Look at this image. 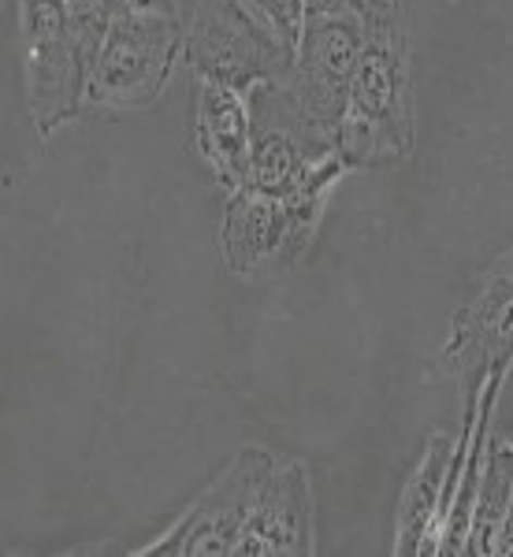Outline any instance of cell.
Listing matches in <instances>:
<instances>
[{
	"label": "cell",
	"instance_id": "obj_15",
	"mask_svg": "<svg viewBox=\"0 0 513 557\" xmlns=\"http://www.w3.org/2000/svg\"><path fill=\"white\" fill-rule=\"evenodd\" d=\"M127 12L164 15V20H183V15H179V0H127Z\"/></svg>",
	"mask_w": 513,
	"mask_h": 557
},
{
	"label": "cell",
	"instance_id": "obj_11",
	"mask_svg": "<svg viewBox=\"0 0 513 557\" xmlns=\"http://www.w3.org/2000/svg\"><path fill=\"white\" fill-rule=\"evenodd\" d=\"M454 438L431 435L417 469L402 487L394 517V554L399 557H439L447 528V469Z\"/></svg>",
	"mask_w": 513,
	"mask_h": 557
},
{
	"label": "cell",
	"instance_id": "obj_1",
	"mask_svg": "<svg viewBox=\"0 0 513 557\" xmlns=\"http://www.w3.org/2000/svg\"><path fill=\"white\" fill-rule=\"evenodd\" d=\"M417 108L406 23L368 30L365 52L350 83L346 108L335 127V157L346 172H387L413 157Z\"/></svg>",
	"mask_w": 513,
	"mask_h": 557
},
{
	"label": "cell",
	"instance_id": "obj_9",
	"mask_svg": "<svg viewBox=\"0 0 513 557\" xmlns=\"http://www.w3.org/2000/svg\"><path fill=\"white\" fill-rule=\"evenodd\" d=\"M317 550V509L309 469L279 457L249 513L235 557H309Z\"/></svg>",
	"mask_w": 513,
	"mask_h": 557
},
{
	"label": "cell",
	"instance_id": "obj_16",
	"mask_svg": "<svg viewBox=\"0 0 513 557\" xmlns=\"http://www.w3.org/2000/svg\"><path fill=\"white\" fill-rule=\"evenodd\" d=\"M305 15H357V0H305Z\"/></svg>",
	"mask_w": 513,
	"mask_h": 557
},
{
	"label": "cell",
	"instance_id": "obj_3",
	"mask_svg": "<svg viewBox=\"0 0 513 557\" xmlns=\"http://www.w3.org/2000/svg\"><path fill=\"white\" fill-rule=\"evenodd\" d=\"M183 60L197 78L249 94L257 86L291 83L298 45L279 30L257 0H197Z\"/></svg>",
	"mask_w": 513,
	"mask_h": 557
},
{
	"label": "cell",
	"instance_id": "obj_4",
	"mask_svg": "<svg viewBox=\"0 0 513 557\" xmlns=\"http://www.w3.org/2000/svg\"><path fill=\"white\" fill-rule=\"evenodd\" d=\"M186 49L183 20L120 12L94 57L83 97V120L146 112L168 94Z\"/></svg>",
	"mask_w": 513,
	"mask_h": 557
},
{
	"label": "cell",
	"instance_id": "obj_7",
	"mask_svg": "<svg viewBox=\"0 0 513 557\" xmlns=\"http://www.w3.org/2000/svg\"><path fill=\"white\" fill-rule=\"evenodd\" d=\"M443 364L465 398H480L488 375H506L513 364V246L502 249L480 286L450 320Z\"/></svg>",
	"mask_w": 513,
	"mask_h": 557
},
{
	"label": "cell",
	"instance_id": "obj_12",
	"mask_svg": "<svg viewBox=\"0 0 513 557\" xmlns=\"http://www.w3.org/2000/svg\"><path fill=\"white\" fill-rule=\"evenodd\" d=\"M510 498H513V443H491L488 438L480 498H476V513L469 528V557H494V539L502 532Z\"/></svg>",
	"mask_w": 513,
	"mask_h": 557
},
{
	"label": "cell",
	"instance_id": "obj_13",
	"mask_svg": "<svg viewBox=\"0 0 513 557\" xmlns=\"http://www.w3.org/2000/svg\"><path fill=\"white\" fill-rule=\"evenodd\" d=\"M268 15L279 23V30L286 34L294 45L302 38V26H305V0H257Z\"/></svg>",
	"mask_w": 513,
	"mask_h": 557
},
{
	"label": "cell",
	"instance_id": "obj_14",
	"mask_svg": "<svg viewBox=\"0 0 513 557\" xmlns=\"http://www.w3.org/2000/svg\"><path fill=\"white\" fill-rule=\"evenodd\" d=\"M357 20L365 23V30L402 26V0H357Z\"/></svg>",
	"mask_w": 513,
	"mask_h": 557
},
{
	"label": "cell",
	"instance_id": "obj_8",
	"mask_svg": "<svg viewBox=\"0 0 513 557\" xmlns=\"http://www.w3.org/2000/svg\"><path fill=\"white\" fill-rule=\"evenodd\" d=\"M365 41L368 30L357 15H305L291 94L328 141H335V127L346 108Z\"/></svg>",
	"mask_w": 513,
	"mask_h": 557
},
{
	"label": "cell",
	"instance_id": "obj_17",
	"mask_svg": "<svg viewBox=\"0 0 513 557\" xmlns=\"http://www.w3.org/2000/svg\"><path fill=\"white\" fill-rule=\"evenodd\" d=\"M494 557H513V498H510L506 520H502V532L494 539Z\"/></svg>",
	"mask_w": 513,
	"mask_h": 557
},
{
	"label": "cell",
	"instance_id": "obj_2",
	"mask_svg": "<svg viewBox=\"0 0 513 557\" xmlns=\"http://www.w3.org/2000/svg\"><path fill=\"white\" fill-rule=\"evenodd\" d=\"M346 175L350 172L339 164L286 197L260 194L254 186L231 190L220 215V235H216L223 268L239 278H272L291 272L317 242L328 194Z\"/></svg>",
	"mask_w": 513,
	"mask_h": 557
},
{
	"label": "cell",
	"instance_id": "obj_5",
	"mask_svg": "<svg viewBox=\"0 0 513 557\" xmlns=\"http://www.w3.org/2000/svg\"><path fill=\"white\" fill-rule=\"evenodd\" d=\"M26 104L41 141L83 120L86 78L94 60L78 45L68 20V0H20Z\"/></svg>",
	"mask_w": 513,
	"mask_h": 557
},
{
	"label": "cell",
	"instance_id": "obj_10",
	"mask_svg": "<svg viewBox=\"0 0 513 557\" xmlns=\"http://www.w3.org/2000/svg\"><path fill=\"white\" fill-rule=\"evenodd\" d=\"M249 141H254V112H249L246 89L197 78L194 149L223 194L239 190L246 183Z\"/></svg>",
	"mask_w": 513,
	"mask_h": 557
},
{
	"label": "cell",
	"instance_id": "obj_6",
	"mask_svg": "<svg viewBox=\"0 0 513 557\" xmlns=\"http://www.w3.org/2000/svg\"><path fill=\"white\" fill-rule=\"evenodd\" d=\"M276 461L279 457L265 446H242L223 465V472L191 502V509L164 535L142 546L138 557H235L242 528L254 513Z\"/></svg>",
	"mask_w": 513,
	"mask_h": 557
}]
</instances>
